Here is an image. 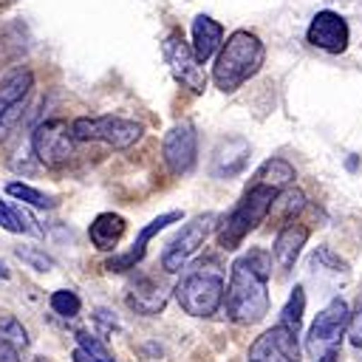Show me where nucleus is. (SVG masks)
I'll use <instances>...</instances> for the list:
<instances>
[{"label": "nucleus", "mask_w": 362, "mask_h": 362, "mask_svg": "<svg viewBox=\"0 0 362 362\" xmlns=\"http://www.w3.org/2000/svg\"><path fill=\"white\" fill-rule=\"evenodd\" d=\"M31 150L40 164L59 170L76 156V139L65 119H45L31 133Z\"/></svg>", "instance_id": "nucleus-6"}, {"label": "nucleus", "mask_w": 362, "mask_h": 362, "mask_svg": "<svg viewBox=\"0 0 362 362\" xmlns=\"http://www.w3.org/2000/svg\"><path fill=\"white\" fill-rule=\"evenodd\" d=\"M31 362H45V359H40V356H37V359H31Z\"/></svg>", "instance_id": "nucleus-35"}, {"label": "nucleus", "mask_w": 362, "mask_h": 362, "mask_svg": "<svg viewBox=\"0 0 362 362\" xmlns=\"http://www.w3.org/2000/svg\"><path fill=\"white\" fill-rule=\"evenodd\" d=\"M192 51L201 62L212 59L218 54V48L223 45V25L218 20H212L209 14H198L192 20Z\"/></svg>", "instance_id": "nucleus-19"}, {"label": "nucleus", "mask_w": 362, "mask_h": 362, "mask_svg": "<svg viewBox=\"0 0 362 362\" xmlns=\"http://www.w3.org/2000/svg\"><path fill=\"white\" fill-rule=\"evenodd\" d=\"M345 334L351 337V345L354 348H362V297H359L356 308L351 311V320H348V331Z\"/></svg>", "instance_id": "nucleus-30"}, {"label": "nucleus", "mask_w": 362, "mask_h": 362, "mask_svg": "<svg viewBox=\"0 0 362 362\" xmlns=\"http://www.w3.org/2000/svg\"><path fill=\"white\" fill-rule=\"evenodd\" d=\"M274 195L277 189L274 187H266V184H252L243 198L232 206L229 215H223V221L218 223V246L223 252H235L249 232L257 229V223H263V218L272 212V204H274Z\"/></svg>", "instance_id": "nucleus-4"}, {"label": "nucleus", "mask_w": 362, "mask_h": 362, "mask_svg": "<svg viewBox=\"0 0 362 362\" xmlns=\"http://www.w3.org/2000/svg\"><path fill=\"white\" fill-rule=\"evenodd\" d=\"M308 226L305 223H297V221H288L277 238H274V246H272V260L274 266L280 269V274H288L291 266L297 263V257L303 255V246L308 243Z\"/></svg>", "instance_id": "nucleus-16"}, {"label": "nucleus", "mask_w": 362, "mask_h": 362, "mask_svg": "<svg viewBox=\"0 0 362 362\" xmlns=\"http://www.w3.org/2000/svg\"><path fill=\"white\" fill-rule=\"evenodd\" d=\"M31 88H34V74L28 68H17L0 82V144L20 122Z\"/></svg>", "instance_id": "nucleus-10"}, {"label": "nucleus", "mask_w": 362, "mask_h": 362, "mask_svg": "<svg viewBox=\"0 0 362 362\" xmlns=\"http://www.w3.org/2000/svg\"><path fill=\"white\" fill-rule=\"evenodd\" d=\"M178 221H181V212H178V209L161 212V215L153 218L147 226H141L139 238L133 240V246H130L127 252L107 257V260H105V269H107V272H130V269H136V263H141V257H144V252H147V243H150L158 232H164L170 223H178Z\"/></svg>", "instance_id": "nucleus-14"}, {"label": "nucleus", "mask_w": 362, "mask_h": 362, "mask_svg": "<svg viewBox=\"0 0 362 362\" xmlns=\"http://www.w3.org/2000/svg\"><path fill=\"white\" fill-rule=\"evenodd\" d=\"M249 156H252V144L240 136H232V139H223L215 153H212V178H235L246 170L249 164Z\"/></svg>", "instance_id": "nucleus-15"}, {"label": "nucleus", "mask_w": 362, "mask_h": 362, "mask_svg": "<svg viewBox=\"0 0 362 362\" xmlns=\"http://www.w3.org/2000/svg\"><path fill=\"white\" fill-rule=\"evenodd\" d=\"M14 255H17L23 263H28L34 272H51V269H54V260H51L45 252L34 249V246H17Z\"/></svg>", "instance_id": "nucleus-29"}, {"label": "nucleus", "mask_w": 362, "mask_h": 362, "mask_svg": "<svg viewBox=\"0 0 362 362\" xmlns=\"http://www.w3.org/2000/svg\"><path fill=\"white\" fill-rule=\"evenodd\" d=\"M215 221H218L215 212H204V215H195L192 221H187V223L170 238V243L164 246V252H161V269H164L167 274H175V272H181V269H187L189 257L204 246V240H206L209 232L215 229Z\"/></svg>", "instance_id": "nucleus-7"}, {"label": "nucleus", "mask_w": 362, "mask_h": 362, "mask_svg": "<svg viewBox=\"0 0 362 362\" xmlns=\"http://www.w3.org/2000/svg\"><path fill=\"white\" fill-rule=\"evenodd\" d=\"M263 59H266V48L257 34H252L246 28L232 31L226 37V42L218 48V57L212 65L215 88H221L223 93L238 90L243 82H249L263 68Z\"/></svg>", "instance_id": "nucleus-2"}, {"label": "nucleus", "mask_w": 362, "mask_h": 362, "mask_svg": "<svg viewBox=\"0 0 362 362\" xmlns=\"http://www.w3.org/2000/svg\"><path fill=\"white\" fill-rule=\"evenodd\" d=\"M71 133L76 141H102L113 150H127L141 139L144 127L124 116H79L71 122Z\"/></svg>", "instance_id": "nucleus-5"}, {"label": "nucleus", "mask_w": 362, "mask_h": 362, "mask_svg": "<svg viewBox=\"0 0 362 362\" xmlns=\"http://www.w3.org/2000/svg\"><path fill=\"white\" fill-rule=\"evenodd\" d=\"M317 362H339V348H328L325 354L317 356Z\"/></svg>", "instance_id": "nucleus-32"}, {"label": "nucleus", "mask_w": 362, "mask_h": 362, "mask_svg": "<svg viewBox=\"0 0 362 362\" xmlns=\"http://www.w3.org/2000/svg\"><path fill=\"white\" fill-rule=\"evenodd\" d=\"M74 339H76V345H79L82 351H88V354H90V359H93V362H116V356L107 351V345H105L96 334H90V331L79 328V331H74Z\"/></svg>", "instance_id": "nucleus-25"}, {"label": "nucleus", "mask_w": 362, "mask_h": 362, "mask_svg": "<svg viewBox=\"0 0 362 362\" xmlns=\"http://www.w3.org/2000/svg\"><path fill=\"white\" fill-rule=\"evenodd\" d=\"M297 337H300L297 331L277 322L269 331H263L260 337H255V342L249 345L246 362H300Z\"/></svg>", "instance_id": "nucleus-12"}, {"label": "nucleus", "mask_w": 362, "mask_h": 362, "mask_svg": "<svg viewBox=\"0 0 362 362\" xmlns=\"http://www.w3.org/2000/svg\"><path fill=\"white\" fill-rule=\"evenodd\" d=\"M71 359H74V362H93V359H90V354H88V351H82L79 345H76V351L71 354Z\"/></svg>", "instance_id": "nucleus-33"}, {"label": "nucleus", "mask_w": 362, "mask_h": 362, "mask_svg": "<svg viewBox=\"0 0 362 362\" xmlns=\"http://www.w3.org/2000/svg\"><path fill=\"white\" fill-rule=\"evenodd\" d=\"M170 300V291L164 283L153 280V277H139L127 286V305L136 311V314H144V317H153V314H161L164 305Z\"/></svg>", "instance_id": "nucleus-17"}, {"label": "nucleus", "mask_w": 362, "mask_h": 362, "mask_svg": "<svg viewBox=\"0 0 362 362\" xmlns=\"http://www.w3.org/2000/svg\"><path fill=\"white\" fill-rule=\"evenodd\" d=\"M223 294H226V283L215 260H198L175 283V300L181 311L198 320L218 314L223 305Z\"/></svg>", "instance_id": "nucleus-3"}, {"label": "nucleus", "mask_w": 362, "mask_h": 362, "mask_svg": "<svg viewBox=\"0 0 362 362\" xmlns=\"http://www.w3.org/2000/svg\"><path fill=\"white\" fill-rule=\"evenodd\" d=\"M297 178V173H294V167L286 161V158H266L260 167H257V173H255V181L257 184H266V187H274V189H283V187H288L291 181Z\"/></svg>", "instance_id": "nucleus-20"}, {"label": "nucleus", "mask_w": 362, "mask_h": 362, "mask_svg": "<svg viewBox=\"0 0 362 362\" xmlns=\"http://www.w3.org/2000/svg\"><path fill=\"white\" fill-rule=\"evenodd\" d=\"M0 339L17 345L23 351L28 345V331H25V325L14 314H0Z\"/></svg>", "instance_id": "nucleus-27"}, {"label": "nucleus", "mask_w": 362, "mask_h": 362, "mask_svg": "<svg viewBox=\"0 0 362 362\" xmlns=\"http://www.w3.org/2000/svg\"><path fill=\"white\" fill-rule=\"evenodd\" d=\"M305 206V195L300 192V189H277V195H274V204H272V212L283 221V223H288V221H294V215L300 212ZM269 212V215H272Z\"/></svg>", "instance_id": "nucleus-24"}, {"label": "nucleus", "mask_w": 362, "mask_h": 362, "mask_svg": "<svg viewBox=\"0 0 362 362\" xmlns=\"http://www.w3.org/2000/svg\"><path fill=\"white\" fill-rule=\"evenodd\" d=\"M0 362H20V348L0 339Z\"/></svg>", "instance_id": "nucleus-31"}, {"label": "nucleus", "mask_w": 362, "mask_h": 362, "mask_svg": "<svg viewBox=\"0 0 362 362\" xmlns=\"http://www.w3.org/2000/svg\"><path fill=\"white\" fill-rule=\"evenodd\" d=\"M48 303H51V311L59 314V317H65V320L76 317L79 308H82V300H79L76 291H71V288H57V291L51 294Z\"/></svg>", "instance_id": "nucleus-26"}, {"label": "nucleus", "mask_w": 362, "mask_h": 362, "mask_svg": "<svg viewBox=\"0 0 362 362\" xmlns=\"http://www.w3.org/2000/svg\"><path fill=\"white\" fill-rule=\"evenodd\" d=\"M0 277H3V280L8 277V269H6V263H3V260H0Z\"/></svg>", "instance_id": "nucleus-34"}, {"label": "nucleus", "mask_w": 362, "mask_h": 362, "mask_svg": "<svg viewBox=\"0 0 362 362\" xmlns=\"http://www.w3.org/2000/svg\"><path fill=\"white\" fill-rule=\"evenodd\" d=\"M348 320H351V308L342 297H334L311 322L308 334H305V351L317 359L320 354H325L328 348H337L339 339L348 331Z\"/></svg>", "instance_id": "nucleus-9"}, {"label": "nucleus", "mask_w": 362, "mask_h": 362, "mask_svg": "<svg viewBox=\"0 0 362 362\" xmlns=\"http://www.w3.org/2000/svg\"><path fill=\"white\" fill-rule=\"evenodd\" d=\"M161 51H164V59L170 65V74L173 79L192 90V93H204L206 90V74H204V62L195 57L192 45L184 40L181 31H170L161 42Z\"/></svg>", "instance_id": "nucleus-8"}, {"label": "nucleus", "mask_w": 362, "mask_h": 362, "mask_svg": "<svg viewBox=\"0 0 362 362\" xmlns=\"http://www.w3.org/2000/svg\"><path fill=\"white\" fill-rule=\"evenodd\" d=\"M0 226L11 235H40V229L34 226L31 215L23 209V206H14L8 201H0Z\"/></svg>", "instance_id": "nucleus-22"}, {"label": "nucleus", "mask_w": 362, "mask_h": 362, "mask_svg": "<svg viewBox=\"0 0 362 362\" xmlns=\"http://www.w3.org/2000/svg\"><path fill=\"white\" fill-rule=\"evenodd\" d=\"M305 40L320 48V51H328V54H342L351 42V28H348V20L331 8H322L311 17L308 23V31H305Z\"/></svg>", "instance_id": "nucleus-13"}, {"label": "nucleus", "mask_w": 362, "mask_h": 362, "mask_svg": "<svg viewBox=\"0 0 362 362\" xmlns=\"http://www.w3.org/2000/svg\"><path fill=\"white\" fill-rule=\"evenodd\" d=\"M164 164L173 175H187L198 161V133L192 122H175L161 141Z\"/></svg>", "instance_id": "nucleus-11"}, {"label": "nucleus", "mask_w": 362, "mask_h": 362, "mask_svg": "<svg viewBox=\"0 0 362 362\" xmlns=\"http://www.w3.org/2000/svg\"><path fill=\"white\" fill-rule=\"evenodd\" d=\"M124 232H127V221L119 212H99L88 226V238L99 252H116Z\"/></svg>", "instance_id": "nucleus-18"}, {"label": "nucleus", "mask_w": 362, "mask_h": 362, "mask_svg": "<svg viewBox=\"0 0 362 362\" xmlns=\"http://www.w3.org/2000/svg\"><path fill=\"white\" fill-rule=\"evenodd\" d=\"M269 277L272 255L266 249H249L232 263L223 308L235 325H257L269 314Z\"/></svg>", "instance_id": "nucleus-1"}, {"label": "nucleus", "mask_w": 362, "mask_h": 362, "mask_svg": "<svg viewBox=\"0 0 362 362\" xmlns=\"http://www.w3.org/2000/svg\"><path fill=\"white\" fill-rule=\"evenodd\" d=\"M6 192H8L14 201H23V204H28V206H34V209H54V206L59 204L57 195H48V192H42V189H37V187H31V184H23V181H8V184H6Z\"/></svg>", "instance_id": "nucleus-21"}, {"label": "nucleus", "mask_w": 362, "mask_h": 362, "mask_svg": "<svg viewBox=\"0 0 362 362\" xmlns=\"http://www.w3.org/2000/svg\"><path fill=\"white\" fill-rule=\"evenodd\" d=\"M311 266L320 269V272H331V274H348V263L339 255H334L328 246H320L311 255Z\"/></svg>", "instance_id": "nucleus-28"}, {"label": "nucleus", "mask_w": 362, "mask_h": 362, "mask_svg": "<svg viewBox=\"0 0 362 362\" xmlns=\"http://www.w3.org/2000/svg\"><path fill=\"white\" fill-rule=\"evenodd\" d=\"M303 311H305V288L297 283V286L291 288L288 300L283 303V308H280V320H277V322H283L286 328H291V331H297V334H300Z\"/></svg>", "instance_id": "nucleus-23"}]
</instances>
